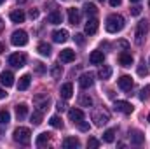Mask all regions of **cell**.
I'll return each mask as SVG.
<instances>
[{
  "mask_svg": "<svg viewBox=\"0 0 150 149\" xmlns=\"http://www.w3.org/2000/svg\"><path fill=\"white\" fill-rule=\"evenodd\" d=\"M108 2H110V5H112V7H117V5H120V2H122V0H108Z\"/></svg>",
  "mask_w": 150,
  "mask_h": 149,
  "instance_id": "46",
  "label": "cell"
},
{
  "mask_svg": "<svg viewBox=\"0 0 150 149\" xmlns=\"http://www.w3.org/2000/svg\"><path fill=\"white\" fill-rule=\"evenodd\" d=\"M79 105H80V107H91V105H93V98H91L89 95L82 93V95L79 97Z\"/></svg>",
  "mask_w": 150,
  "mask_h": 149,
  "instance_id": "28",
  "label": "cell"
},
{
  "mask_svg": "<svg viewBox=\"0 0 150 149\" xmlns=\"http://www.w3.org/2000/svg\"><path fill=\"white\" fill-rule=\"evenodd\" d=\"M129 139H131V144L142 146L143 140H145V135H143L142 132H138V130H131V132H129Z\"/></svg>",
  "mask_w": 150,
  "mask_h": 149,
  "instance_id": "12",
  "label": "cell"
},
{
  "mask_svg": "<svg viewBox=\"0 0 150 149\" xmlns=\"http://www.w3.org/2000/svg\"><path fill=\"white\" fill-rule=\"evenodd\" d=\"M49 123H51V126H54V128H63V121H61L59 116H52V117L49 119Z\"/></svg>",
  "mask_w": 150,
  "mask_h": 149,
  "instance_id": "34",
  "label": "cell"
},
{
  "mask_svg": "<svg viewBox=\"0 0 150 149\" xmlns=\"http://www.w3.org/2000/svg\"><path fill=\"white\" fill-rule=\"evenodd\" d=\"M147 32H149V21H147V19H142V21L138 23V27H136V34H134V42H136L138 46H142L143 37L147 35Z\"/></svg>",
  "mask_w": 150,
  "mask_h": 149,
  "instance_id": "4",
  "label": "cell"
},
{
  "mask_svg": "<svg viewBox=\"0 0 150 149\" xmlns=\"http://www.w3.org/2000/svg\"><path fill=\"white\" fill-rule=\"evenodd\" d=\"M47 21H49L51 25H59V23L63 21V16H61V12H59V11H52V12H49Z\"/></svg>",
  "mask_w": 150,
  "mask_h": 149,
  "instance_id": "21",
  "label": "cell"
},
{
  "mask_svg": "<svg viewBox=\"0 0 150 149\" xmlns=\"http://www.w3.org/2000/svg\"><path fill=\"white\" fill-rule=\"evenodd\" d=\"M149 97H150V84L147 86V88H143L142 93H140V98H142V100H147Z\"/></svg>",
  "mask_w": 150,
  "mask_h": 149,
  "instance_id": "37",
  "label": "cell"
},
{
  "mask_svg": "<svg viewBox=\"0 0 150 149\" xmlns=\"http://www.w3.org/2000/svg\"><path fill=\"white\" fill-rule=\"evenodd\" d=\"M117 47H120V49L127 51V47H129V42H127V40H119V42H117Z\"/></svg>",
  "mask_w": 150,
  "mask_h": 149,
  "instance_id": "40",
  "label": "cell"
},
{
  "mask_svg": "<svg viewBox=\"0 0 150 149\" xmlns=\"http://www.w3.org/2000/svg\"><path fill=\"white\" fill-rule=\"evenodd\" d=\"M11 42H12V46H16V47L26 46V44H28V34H26L25 30H16V32H12V35H11Z\"/></svg>",
  "mask_w": 150,
  "mask_h": 149,
  "instance_id": "3",
  "label": "cell"
},
{
  "mask_svg": "<svg viewBox=\"0 0 150 149\" xmlns=\"http://www.w3.org/2000/svg\"><path fill=\"white\" fill-rule=\"evenodd\" d=\"M74 60H75V51L74 49H63V51L59 53V62L70 63V62H74Z\"/></svg>",
  "mask_w": 150,
  "mask_h": 149,
  "instance_id": "15",
  "label": "cell"
},
{
  "mask_svg": "<svg viewBox=\"0 0 150 149\" xmlns=\"http://www.w3.org/2000/svg\"><path fill=\"white\" fill-rule=\"evenodd\" d=\"M140 12H142V7H140V5H134V7L131 9V14H133V16H140Z\"/></svg>",
  "mask_w": 150,
  "mask_h": 149,
  "instance_id": "42",
  "label": "cell"
},
{
  "mask_svg": "<svg viewBox=\"0 0 150 149\" xmlns=\"http://www.w3.org/2000/svg\"><path fill=\"white\" fill-rule=\"evenodd\" d=\"M119 63L122 65V67H131L133 65V56H131V53H120L119 54Z\"/></svg>",
  "mask_w": 150,
  "mask_h": 149,
  "instance_id": "20",
  "label": "cell"
},
{
  "mask_svg": "<svg viewBox=\"0 0 150 149\" xmlns=\"http://www.w3.org/2000/svg\"><path fill=\"white\" fill-rule=\"evenodd\" d=\"M68 23L70 25H79L80 23V11L79 9H75V7L68 9Z\"/></svg>",
  "mask_w": 150,
  "mask_h": 149,
  "instance_id": "13",
  "label": "cell"
},
{
  "mask_svg": "<svg viewBox=\"0 0 150 149\" xmlns=\"http://www.w3.org/2000/svg\"><path fill=\"white\" fill-rule=\"evenodd\" d=\"M117 84H119V88H120L122 91H131V90H133V79H131L129 75H122V77L117 81Z\"/></svg>",
  "mask_w": 150,
  "mask_h": 149,
  "instance_id": "11",
  "label": "cell"
},
{
  "mask_svg": "<svg viewBox=\"0 0 150 149\" xmlns=\"http://www.w3.org/2000/svg\"><path fill=\"white\" fill-rule=\"evenodd\" d=\"M113 109L117 112H122V114H131L133 112V105L129 102H126V100H117L113 104Z\"/></svg>",
  "mask_w": 150,
  "mask_h": 149,
  "instance_id": "9",
  "label": "cell"
},
{
  "mask_svg": "<svg viewBox=\"0 0 150 149\" xmlns=\"http://www.w3.org/2000/svg\"><path fill=\"white\" fill-rule=\"evenodd\" d=\"M30 119H32V123H33V125H40V123H42V111H33V114H32V116H30Z\"/></svg>",
  "mask_w": 150,
  "mask_h": 149,
  "instance_id": "31",
  "label": "cell"
},
{
  "mask_svg": "<svg viewBox=\"0 0 150 149\" xmlns=\"http://www.w3.org/2000/svg\"><path fill=\"white\" fill-rule=\"evenodd\" d=\"M149 121H150V114H149Z\"/></svg>",
  "mask_w": 150,
  "mask_h": 149,
  "instance_id": "53",
  "label": "cell"
},
{
  "mask_svg": "<svg viewBox=\"0 0 150 149\" xmlns=\"http://www.w3.org/2000/svg\"><path fill=\"white\" fill-rule=\"evenodd\" d=\"M2 28H4V23H2V18H0V32H2Z\"/></svg>",
  "mask_w": 150,
  "mask_h": 149,
  "instance_id": "49",
  "label": "cell"
},
{
  "mask_svg": "<svg viewBox=\"0 0 150 149\" xmlns=\"http://www.w3.org/2000/svg\"><path fill=\"white\" fill-rule=\"evenodd\" d=\"M110 75H112V69H110L108 65H103V67L98 70V77H100V79H103V81L110 79Z\"/></svg>",
  "mask_w": 150,
  "mask_h": 149,
  "instance_id": "27",
  "label": "cell"
},
{
  "mask_svg": "<svg viewBox=\"0 0 150 149\" xmlns=\"http://www.w3.org/2000/svg\"><path fill=\"white\" fill-rule=\"evenodd\" d=\"M30 18H32V19L38 18V9H32V11H30Z\"/></svg>",
  "mask_w": 150,
  "mask_h": 149,
  "instance_id": "45",
  "label": "cell"
},
{
  "mask_svg": "<svg viewBox=\"0 0 150 149\" xmlns=\"http://www.w3.org/2000/svg\"><path fill=\"white\" fill-rule=\"evenodd\" d=\"M33 102H35V105L38 107V111H45L47 107H49V102H51V98L47 97V95H35L33 97Z\"/></svg>",
  "mask_w": 150,
  "mask_h": 149,
  "instance_id": "8",
  "label": "cell"
},
{
  "mask_svg": "<svg viewBox=\"0 0 150 149\" xmlns=\"http://www.w3.org/2000/svg\"><path fill=\"white\" fill-rule=\"evenodd\" d=\"M129 2H134V4H136V2H140V0H129Z\"/></svg>",
  "mask_w": 150,
  "mask_h": 149,
  "instance_id": "51",
  "label": "cell"
},
{
  "mask_svg": "<svg viewBox=\"0 0 150 149\" xmlns=\"http://www.w3.org/2000/svg\"><path fill=\"white\" fill-rule=\"evenodd\" d=\"M113 139H115V130H113V128L107 130V132L103 133V140H105V142L110 144V142H113Z\"/></svg>",
  "mask_w": 150,
  "mask_h": 149,
  "instance_id": "32",
  "label": "cell"
},
{
  "mask_svg": "<svg viewBox=\"0 0 150 149\" xmlns=\"http://www.w3.org/2000/svg\"><path fill=\"white\" fill-rule=\"evenodd\" d=\"M94 84V75L91 74V72H87V74H82L79 77V86L82 88V90H87V88H91Z\"/></svg>",
  "mask_w": 150,
  "mask_h": 149,
  "instance_id": "7",
  "label": "cell"
},
{
  "mask_svg": "<svg viewBox=\"0 0 150 149\" xmlns=\"http://www.w3.org/2000/svg\"><path fill=\"white\" fill-rule=\"evenodd\" d=\"M49 139H51V133H47V132H44V133H40L37 137V140H35V144H37V148H44L47 142H49Z\"/></svg>",
  "mask_w": 150,
  "mask_h": 149,
  "instance_id": "26",
  "label": "cell"
},
{
  "mask_svg": "<svg viewBox=\"0 0 150 149\" xmlns=\"http://www.w3.org/2000/svg\"><path fill=\"white\" fill-rule=\"evenodd\" d=\"M59 95H61V98H65V100L72 98V95H74V86H72V82L63 84L61 90H59Z\"/></svg>",
  "mask_w": 150,
  "mask_h": 149,
  "instance_id": "16",
  "label": "cell"
},
{
  "mask_svg": "<svg viewBox=\"0 0 150 149\" xmlns=\"http://www.w3.org/2000/svg\"><path fill=\"white\" fill-rule=\"evenodd\" d=\"M75 42L82 46V44H84V35H82V34H77V35H75Z\"/></svg>",
  "mask_w": 150,
  "mask_h": 149,
  "instance_id": "44",
  "label": "cell"
},
{
  "mask_svg": "<svg viewBox=\"0 0 150 149\" xmlns=\"http://www.w3.org/2000/svg\"><path fill=\"white\" fill-rule=\"evenodd\" d=\"M37 51L42 56H51V51H52V49H51V46H49L47 42H40L38 47H37Z\"/></svg>",
  "mask_w": 150,
  "mask_h": 149,
  "instance_id": "29",
  "label": "cell"
},
{
  "mask_svg": "<svg viewBox=\"0 0 150 149\" xmlns=\"http://www.w3.org/2000/svg\"><path fill=\"white\" fill-rule=\"evenodd\" d=\"M0 82H2L5 88L12 86V84H14V75H12V72H9V70L2 72V74H0Z\"/></svg>",
  "mask_w": 150,
  "mask_h": 149,
  "instance_id": "17",
  "label": "cell"
},
{
  "mask_svg": "<svg viewBox=\"0 0 150 149\" xmlns=\"http://www.w3.org/2000/svg\"><path fill=\"white\" fill-rule=\"evenodd\" d=\"M5 97H7V93H5V90H2V88H0V100H2V98H5Z\"/></svg>",
  "mask_w": 150,
  "mask_h": 149,
  "instance_id": "47",
  "label": "cell"
},
{
  "mask_svg": "<svg viewBox=\"0 0 150 149\" xmlns=\"http://www.w3.org/2000/svg\"><path fill=\"white\" fill-rule=\"evenodd\" d=\"M63 74V69H61V65H52V69H51V75L54 77V79H59Z\"/></svg>",
  "mask_w": 150,
  "mask_h": 149,
  "instance_id": "35",
  "label": "cell"
},
{
  "mask_svg": "<svg viewBox=\"0 0 150 149\" xmlns=\"http://www.w3.org/2000/svg\"><path fill=\"white\" fill-rule=\"evenodd\" d=\"M93 121H94V125L96 126H103V125H107L108 121H110V114L107 111H96L93 114Z\"/></svg>",
  "mask_w": 150,
  "mask_h": 149,
  "instance_id": "5",
  "label": "cell"
},
{
  "mask_svg": "<svg viewBox=\"0 0 150 149\" xmlns=\"http://www.w3.org/2000/svg\"><path fill=\"white\" fill-rule=\"evenodd\" d=\"M147 74H149V69H147V67H145V63L142 62V63H140V67H138V75H147Z\"/></svg>",
  "mask_w": 150,
  "mask_h": 149,
  "instance_id": "38",
  "label": "cell"
},
{
  "mask_svg": "<svg viewBox=\"0 0 150 149\" xmlns=\"http://www.w3.org/2000/svg\"><path fill=\"white\" fill-rule=\"evenodd\" d=\"M100 146V140L98 139H94V137H91L89 140H87V148H91V149H96Z\"/></svg>",
  "mask_w": 150,
  "mask_h": 149,
  "instance_id": "36",
  "label": "cell"
},
{
  "mask_svg": "<svg viewBox=\"0 0 150 149\" xmlns=\"http://www.w3.org/2000/svg\"><path fill=\"white\" fill-rule=\"evenodd\" d=\"M35 72H37V74H45V67H44V63H40V62L35 63Z\"/></svg>",
  "mask_w": 150,
  "mask_h": 149,
  "instance_id": "39",
  "label": "cell"
},
{
  "mask_svg": "<svg viewBox=\"0 0 150 149\" xmlns=\"http://www.w3.org/2000/svg\"><path fill=\"white\" fill-rule=\"evenodd\" d=\"M103 60H105L103 51H93V53L89 54V62H91L93 65H100V63H103Z\"/></svg>",
  "mask_w": 150,
  "mask_h": 149,
  "instance_id": "19",
  "label": "cell"
},
{
  "mask_svg": "<svg viewBox=\"0 0 150 149\" xmlns=\"http://www.w3.org/2000/svg\"><path fill=\"white\" fill-rule=\"evenodd\" d=\"M11 21H12V23H23V21H25V12H23L21 9L12 11V12H11Z\"/></svg>",
  "mask_w": 150,
  "mask_h": 149,
  "instance_id": "24",
  "label": "cell"
},
{
  "mask_svg": "<svg viewBox=\"0 0 150 149\" xmlns=\"http://www.w3.org/2000/svg\"><path fill=\"white\" fill-rule=\"evenodd\" d=\"M80 146V142H79V139H75V137H67L65 140H63V148L65 149H75Z\"/></svg>",
  "mask_w": 150,
  "mask_h": 149,
  "instance_id": "23",
  "label": "cell"
},
{
  "mask_svg": "<svg viewBox=\"0 0 150 149\" xmlns=\"http://www.w3.org/2000/svg\"><path fill=\"white\" fill-rule=\"evenodd\" d=\"M149 62H150V60H149Z\"/></svg>",
  "mask_w": 150,
  "mask_h": 149,
  "instance_id": "56",
  "label": "cell"
},
{
  "mask_svg": "<svg viewBox=\"0 0 150 149\" xmlns=\"http://www.w3.org/2000/svg\"><path fill=\"white\" fill-rule=\"evenodd\" d=\"M79 128H80L82 132H87V130H89V123H87V121H80V123H79Z\"/></svg>",
  "mask_w": 150,
  "mask_h": 149,
  "instance_id": "41",
  "label": "cell"
},
{
  "mask_svg": "<svg viewBox=\"0 0 150 149\" xmlns=\"http://www.w3.org/2000/svg\"><path fill=\"white\" fill-rule=\"evenodd\" d=\"M105 28L108 34H117L124 28V18L120 14H110L107 18V23H105Z\"/></svg>",
  "mask_w": 150,
  "mask_h": 149,
  "instance_id": "1",
  "label": "cell"
},
{
  "mask_svg": "<svg viewBox=\"0 0 150 149\" xmlns=\"http://www.w3.org/2000/svg\"><path fill=\"white\" fill-rule=\"evenodd\" d=\"M4 51H5V47H4V44L0 42V53H4Z\"/></svg>",
  "mask_w": 150,
  "mask_h": 149,
  "instance_id": "48",
  "label": "cell"
},
{
  "mask_svg": "<svg viewBox=\"0 0 150 149\" xmlns=\"http://www.w3.org/2000/svg\"><path fill=\"white\" fill-rule=\"evenodd\" d=\"M98 2H103V0H98Z\"/></svg>",
  "mask_w": 150,
  "mask_h": 149,
  "instance_id": "55",
  "label": "cell"
},
{
  "mask_svg": "<svg viewBox=\"0 0 150 149\" xmlns=\"http://www.w3.org/2000/svg\"><path fill=\"white\" fill-rule=\"evenodd\" d=\"M56 109H58V111L61 112V111H65V109H67V104H65V102H61V100H59V102H58V104H56Z\"/></svg>",
  "mask_w": 150,
  "mask_h": 149,
  "instance_id": "43",
  "label": "cell"
},
{
  "mask_svg": "<svg viewBox=\"0 0 150 149\" xmlns=\"http://www.w3.org/2000/svg\"><path fill=\"white\" fill-rule=\"evenodd\" d=\"M98 27H100V23H98V19L96 18H89L87 19V23H86V34L87 35H94L96 32H98Z\"/></svg>",
  "mask_w": 150,
  "mask_h": 149,
  "instance_id": "10",
  "label": "cell"
},
{
  "mask_svg": "<svg viewBox=\"0 0 150 149\" xmlns=\"http://www.w3.org/2000/svg\"><path fill=\"white\" fill-rule=\"evenodd\" d=\"M30 81H32V77L28 74L21 75L19 77V82H18V90L19 91H25V90H28V86H30Z\"/></svg>",
  "mask_w": 150,
  "mask_h": 149,
  "instance_id": "22",
  "label": "cell"
},
{
  "mask_svg": "<svg viewBox=\"0 0 150 149\" xmlns=\"http://www.w3.org/2000/svg\"><path fill=\"white\" fill-rule=\"evenodd\" d=\"M68 117H70V121H74V125H79L80 121H84V112L80 109H70L68 111Z\"/></svg>",
  "mask_w": 150,
  "mask_h": 149,
  "instance_id": "14",
  "label": "cell"
},
{
  "mask_svg": "<svg viewBox=\"0 0 150 149\" xmlns=\"http://www.w3.org/2000/svg\"><path fill=\"white\" fill-rule=\"evenodd\" d=\"M52 40L61 44V42H67L68 40V32L67 30H54L52 32Z\"/></svg>",
  "mask_w": 150,
  "mask_h": 149,
  "instance_id": "18",
  "label": "cell"
},
{
  "mask_svg": "<svg viewBox=\"0 0 150 149\" xmlns=\"http://www.w3.org/2000/svg\"><path fill=\"white\" fill-rule=\"evenodd\" d=\"M25 2H26V0H18V4H25Z\"/></svg>",
  "mask_w": 150,
  "mask_h": 149,
  "instance_id": "50",
  "label": "cell"
},
{
  "mask_svg": "<svg viewBox=\"0 0 150 149\" xmlns=\"http://www.w3.org/2000/svg\"><path fill=\"white\" fill-rule=\"evenodd\" d=\"M12 139H14L18 144H21V146H28V144H30V139H32V133H30L28 128L18 126V128L14 130V133H12Z\"/></svg>",
  "mask_w": 150,
  "mask_h": 149,
  "instance_id": "2",
  "label": "cell"
},
{
  "mask_svg": "<svg viewBox=\"0 0 150 149\" xmlns=\"http://www.w3.org/2000/svg\"><path fill=\"white\" fill-rule=\"evenodd\" d=\"M149 7H150V0H149Z\"/></svg>",
  "mask_w": 150,
  "mask_h": 149,
  "instance_id": "54",
  "label": "cell"
},
{
  "mask_svg": "<svg viewBox=\"0 0 150 149\" xmlns=\"http://www.w3.org/2000/svg\"><path fill=\"white\" fill-rule=\"evenodd\" d=\"M4 2H5V0H0V4H4Z\"/></svg>",
  "mask_w": 150,
  "mask_h": 149,
  "instance_id": "52",
  "label": "cell"
},
{
  "mask_svg": "<svg viewBox=\"0 0 150 149\" xmlns=\"http://www.w3.org/2000/svg\"><path fill=\"white\" fill-rule=\"evenodd\" d=\"M84 12H86L87 16H94V14L98 12V9H96V5H94L93 2H89V4L84 5Z\"/></svg>",
  "mask_w": 150,
  "mask_h": 149,
  "instance_id": "30",
  "label": "cell"
},
{
  "mask_svg": "<svg viewBox=\"0 0 150 149\" xmlns=\"http://www.w3.org/2000/svg\"><path fill=\"white\" fill-rule=\"evenodd\" d=\"M11 121V112L9 111H0V125H7Z\"/></svg>",
  "mask_w": 150,
  "mask_h": 149,
  "instance_id": "33",
  "label": "cell"
},
{
  "mask_svg": "<svg viewBox=\"0 0 150 149\" xmlns=\"http://www.w3.org/2000/svg\"><path fill=\"white\" fill-rule=\"evenodd\" d=\"M25 63H26V56H25V54L14 53V54H11V56H9V65H12V67H16V69L25 67Z\"/></svg>",
  "mask_w": 150,
  "mask_h": 149,
  "instance_id": "6",
  "label": "cell"
},
{
  "mask_svg": "<svg viewBox=\"0 0 150 149\" xmlns=\"http://www.w3.org/2000/svg\"><path fill=\"white\" fill-rule=\"evenodd\" d=\"M26 114H28V107H26V104H19V105H16V117H18L19 121L25 119Z\"/></svg>",
  "mask_w": 150,
  "mask_h": 149,
  "instance_id": "25",
  "label": "cell"
}]
</instances>
